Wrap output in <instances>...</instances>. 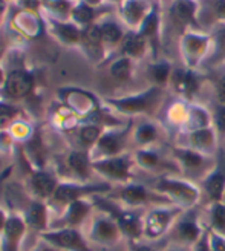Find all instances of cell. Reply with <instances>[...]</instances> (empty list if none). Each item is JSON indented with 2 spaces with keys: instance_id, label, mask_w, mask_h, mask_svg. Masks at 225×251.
I'll list each match as a JSON object with an SVG mask.
<instances>
[{
  "instance_id": "cell-13",
  "label": "cell",
  "mask_w": 225,
  "mask_h": 251,
  "mask_svg": "<svg viewBox=\"0 0 225 251\" xmlns=\"http://www.w3.org/2000/svg\"><path fill=\"white\" fill-rule=\"evenodd\" d=\"M205 77L199 69H189L184 65L181 68H175L172 74V80L169 87L176 94L182 101L195 103L199 92L202 91Z\"/></svg>"
},
{
  "instance_id": "cell-54",
  "label": "cell",
  "mask_w": 225,
  "mask_h": 251,
  "mask_svg": "<svg viewBox=\"0 0 225 251\" xmlns=\"http://www.w3.org/2000/svg\"><path fill=\"white\" fill-rule=\"evenodd\" d=\"M149 2H152V3H153V2H156V0H149Z\"/></svg>"
},
{
  "instance_id": "cell-26",
  "label": "cell",
  "mask_w": 225,
  "mask_h": 251,
  "mask_svg": "<svg viewBox=\"0 0 225 251\" xmlns=\"http://www.w3.org/2000/svg\"><path fill=\"white\" fill-rule=\"evenodd\" d=\"M150 8H152V2L149 0H124L117 8L118 19L127 29L136 31L149 14Z\"/></svg>"
},
{
  "instance_id": "cell-46",
  "label": "cell",
  "mask_w": 225,
  "mask_h": 251,
  "mask_svg": "<svg viewBox=\"0 0 225 251\" xmlns=\"http://www.w3.org/2000/svg\"><path fill=\"white\" fill-rule=\"evenodd\" d=\"M190 251H213L211 250V242H210V233L208 228L204 231V234L199 237V241L190 248Z\"/></svg>"
},
{
  "instance_id": "cell-29",
  "label": "cell",
  "mask_w": 225,
  "mask_h": 251,
  "mask_svg": "<svg viewBox=\"0 0 225 251\" xmlns=\"http://www.w3.org/2000/svg\"><path fill=\"white\" fill-rule=\"evenodd\" d=\"M225 22V0H198L199 28L208 32L213 26Z\"/></svg>"
},
{
  "instance_id": "cell-16",
  "label": "cell",
  "mask_w": 225,
  "mask_h": 251,
  "mask_svg": "<svg viewBox=\"0 0 225 251\" xmlns=\"http://www.w3.org/2000/svg\"><path fill=\"white\" fill-rule=\"evenodd\" d=\"M35 78L29 69L23 65H17L6 71V78L2 86V94L9 101H19L29 97L34 92Z\"/></svg>"
},
{
  "instance_id": "cell-47",
  "label": "cell",
  "mask_w": 225,
  "mask_h": 251,
  "mask_svg": "<svg viewBox=\"0 0 225 251\" xmlns=\"http://www.w3.org/2000/svg\"><path fill=\"white\" fill-rule=\"evenodd\" d=\"M210 242H211V250L213 251H225V237L221 234H216L213 231H210Z\"/></svg>"
},
{
  "instance_id": "cell-14",
  "label": "cell",
  "mask_w": 225,
  "mask_h": 251,
  "mask_svg": "<svg viewBox=\"0 0 225 251\" xmlns=\"http://www.w3.org/2000/svg\"><path fill=\"white\" fill-rule=\"evenodd\" d=\"M40 241L57 251H92L81 228H51L42 233Z\"/></svg>"
},
{
  "instance_id": "cell-35",
  "label": "cell",
  "mask_w": 225,
  "mask_h": 251,
  "mask_svg": "<svg viewBox=\"0 0 225 251\" xmlns=\"http://www.w3.org/2000/svg\"><path fill=\"white\" fill-rule=\"evenodd\" d=\"M175 66L172 65V61L166 58H156L147 66V78L150 81V86H158L162 89H167L172 74H173Z\"/></svg>"
},
{
  "instance_id": "cell-36",
  "label": "cell",
  "mask_w": 225,
  "mask_h": 251,
  "mask_svg": "<svg viewBox=\"0 0 225 251\" xmlns=\"http://www.w3.org/2000/svg\"><path fill=\"white\" fill-rule=\"evenodd\" d=\"M101 8H94L91 5L81 2V0H77L75 5H74L72 14H71V22H74L81 29L86 28V26H91V25L97 23L100 19L104 16L106 11H103Z\"/></svg>"
},
{
  "instance_id": "cell-22",
  "label": "cell",
  "mask_w": 225,
  "mask_h": 251,
  "mask_svg": "<svg viewBox=\"0 0 225 251\" xmlns=\"http://www.w3.org/2000/svg\"><path fill=\"white\" fill-rule=\"evenodd\" d=\"M178 144L187 146L208 156H218L221 141L213 126H210V127L195 130L192 133H181Z\"/></svg>"
},
{
  "instance_id": "cell-40",
  "label": "cell",
  "mask_w": 225,
  "mask_h": 251,
  "mask_svg": "<svg viewBox=\"0 0 225 251\" xmlns=\"http://www.w3.org/2000/svg\"><path fill=\"white\" fill-rule=\"evenodd\" d=\"M208 107L211 112V126L216 130L219 141L225 143V104H221L213 100Z\"/></svg>"
},
{
  "instance_id": "cell-30",
  "label": "cell",
  "mask_w": 225,
  "mask_h": 251,
  "mask_svg": "<svg viewBox=\"0 0 225 251\" xmlns=\"http://www.w3.org/2000/svg\"><path fill=\"white\" fill-rule=\"evenodd\" d=\"M98 26H100V32H101L103 45L107 51V55L110 52H117L120 43L123 42L124 35L127 32V28L124 26L118 17L114 19L107 16H103L98 20Z\"/></svg>"
},
{
  "instance_id": "cell-10",
  "label": "cell",
  "mask_w": 225,
  "mask_h": 251,
  "mask_svg": "<svg viewBox=\"0 0 225 251\" xmlns=\"http://www.w3.org/2000/svg\"><path fill=\"white\" fill-rule=\"evenodd\" d=\"M182 211L175 205H158L146 210L143 218V241L153 244L166 239L172 225Z\"/></svg>"
},
{
  "instance_id": "cell-7",
  "label": "cell",
  "mask_w": 225,
  "mask_h": 251,
  "mask_svg": "<svg viewBox=\"0 0 225 251\" xmlns=\"http://www.w3.org/2000/svg\"><path fill=\"white\" fill-rule=\"evenodd\" d=\"M135 120H127L121 126L107 127L100 136L97 144L89 150L92 161L118 156L129 152V144L132 143V130Z\"/></svg>"
},
{
  "instance_id": "cell-8",
  "label": "cell",
  "mask_w": 225,
  "mask_h": 251,
  "mask_svg": "<svg viewBox=\"0 0 225 251\" xmlns=\"http://www.w3.org/2000/svg\"><path fill=\"white\" fill-rule=\"evenodd\" d=\"M114 185L103 181H91V182H78V181H60L57 190L51 201L48 202L49 207L54 208H65L71 202L83 199V198H94L98 195L109 193Z\"/></svg>"
},
{
  "instance_id": "cell-3",
  "label": "cell",
  "mask_w": 225,
  "mask_h": 251,
  "mask_svg": "<svg viewBox=\"0 0 225 251\" xmlns=\"http://www.w3.org/2000/svg\"><path fill=\"white\" fill-rule=\"evenodd\" d=\"M169 152L172 158L176 162V166L179 169L181 176L190 179L196 184L201 182L207 175L213 170L218 164V156H208L201 152H196V150L173 143L167 146Z\"/></svg>"
},
{
  "instance_id": "cell-39",
  "label": "cell",
  "mask_w": 225,
  "mask_h": 251,
  "mask_svg": "<svg viewBox=\"0 0 225 251\" xmlns=\"http://www.w3.org/2000/svg\"><path fill=\"white\" fill-rule=\"evenodd\" d=\"M207 228L225 237V202H213L207 205Z\"/></svg>"
},
{
  "instance_id": "cell-48",
  "label": "cell",
  "mask_w": 225,
  "mask_h": 251,
  "mask_svg": "<svg viewBox=\"0 0 225 251\" xmlns=\"http://www.w3.org/2000/svg\"><path fill=\"white\" fill-rule=\"evenodd\" d=\"M8 218H9V213L0 207V236H2L5 227H6V222H8Z\"/></svg>"
},
{
  "instance_id": "cell-21",
  "label": "cell",
  "mask_w": 225,
  "mask_h": 251,
  "mask_svg": "<svg viewBox=\"0 0 225 251\" xmlns=\"http://www.w3.org/2000/svg\"><path fill=\"white\" fill-rule=\"evenodd\" d=\"M167 17L179 29V35L189 29H201L198 23V0H172Z\"/></svg>"
},
{
  "instance_id": "cell-11",
  "label": "cell",
  "mask_w": 225,
  "mask_h": 251,
  "mask_svg": "<svg viewBox=\"0 0 225 251\" xmlns=\"http://www.w3.org/2000/svg\"><path fill=\"white\" fill-rule=\"evenodd\" d=\"M132 155L136 169L153 175L156 178L162 176V175H181L176 162H175V159L169 152V149L167 152H164L162 146L135 149Z\"/></svg>"
},
{
  "instance_id": "cell-49",
  "label": "cell",
  "mask_w": 225,
  "mask_h": 251,
  "mask_svg": "<svg viewBox=\"0 0 225 251\" xmlns=\"http://www.w3.org/2000/svg\"><path fill=\"white\" fill-rule=\"evenodd\" d=\"M6 9H8V2H6V0H0V23H2L3 19H5Z\"/></svg>"
},
{
  "instance_id": "cell-15",
  "label": "cell",
  "mask_w": 225,
  "mask_h": 251,
  "mask_svg": "<svg viewBox=\"0 0 225 251\" xmlns=\"http://www.w3.org/2000/svg\"><path fill=\"white\" fill-rule=\"evenodd\" d=\"M95 210L94 198H83L71 202L57 215L55 219H51L49 230L51 228H83L87 219Z\"/></svg>"
},
{
  "instance_id": "cell-52",
  "label": "cell",
  "mask_w": 225,
  "mask_h": 251,
  "mask_svg": "<svg viewBox=\"0 0 225 251\" xmlns=\"http://www.w3.org/2000/svg\"><path fill=\"white\" fill-rule=\"evenodd\" d=\"M161 251H190L189 248H182V247H175V245H167L164 250Z\"/></svg>"
},
{
  "instance_id": "cell-33",
  "label": "cell",
  "mask_w": 225,
  "mask_h": 251,
  "mask_svg": "<svg viewBox=\"0 0 225 251\" xmlns=\"http://www.w3.org/2000/svg\"><path fill=\"white\" fill-rule=\"evenodd\" d=\"M211 126V112L208 106L201 103H189L187 104V117L184 121L182 129L178 132L181 133H192L195 130H201Z\"/></svg>"
},
{
  "instance_id": "cell-56",
  "label": "cell",
  "mask_w": 225,
  "mask_h": 251,
  "mask_svg": "<svg viewBox=\"0 0 225 251\" xmlns=\"http://www.w3.org/2000/svg\"><path fill=\"white\" fill-rule=\"evenodd\" d=\"M6 2H14V0H6Z\"/></svg>"
},
{
  "instance_id": "cell-44",
  "label": "cell",
  "mask_w": 225,
  "mask_h": 251,
  "mask_svg": "<svg viewBox=\"0 0 225 251\" xmlns=\"http://www.w3.org/2000/svg\"><path fill=\"white\" fill-rule=\"evenodd\" d=\"M213 92H215V101L225 104V75L218 77L213 83Z\"/></svg>"
},
{
  "instance_id": "cell-34",
  "label": "cell",
  "mask_w": 225,
  "mask_h": 251,
  "mask_svg": "<svg viewBox=\"0 0 225 251\" xmlns=\"http://www.w3.org/2000/svg\"><path fill=\"white\" fill-rule=\"evenodd\" d=\"M107 127L98 124L95 121H81V124L78 126L74 132H71V135L74 136V140L77 141V146L74 149H80V150H89L97 144V141L100 140V136L103 135V132Z\"/></svg>"
},
{
  "instance_id": "cell-42",
  "label": "cell",
  "mask_w": 225,
  "mask_h": 251,
  "mask_svg": "<svg viewBox=\"0 0 225 251\" xmlns=\"http://www.w3.org/2000/svg\"><path fill=\"white\" fill-rule=\"evenodd\" d=\"M22 110L9 101H0V130L8 129L16 120L20 118Z\"/></svg>"
},
{
  "instance_id": "cell-5",
  "label": "cell",
  "mask_w": 225,
  "mask_h": 251,
  "mask_svg": "<svg viewBox=\"0 0 225 251\" xmlns=\"http://www.w3.org/2000/svg\"><path fill=\"white\" fill-rule=\"evenodd\" d=\"M106 196L124 207L135 210H149L158 205H172L164 196H161L153 188L135 181L123 185H115V188H112L109 193H106Z\"/></svg>"
},
{
  "instance_id": "cell-50",
  "label": "cell",
  "mask_w": 225,
  "mask_h": 251,
  "mask_svg": "<svg viewBox=\"0 0 225 251\" xmlns=\"http://www.w3.org/2000/svg\"><path fill=\"white\" fill-rule=\"evenodd\" d=\"M5 78H6V71H5V66L2 63V57H0V89H2V86L5 83Z\"/></svg>"
},
{
  "instance_id": "cell-24",
  "label": "cell",
  "mask_w": 225,
  "mask_h": 251,
  "mask_svg": "<svg viewBox=\"0 0 225 251\" xmlns=\"http://www.w3.org/2000/svg\"><path fill=\"white\" fill-rule=\"evenodd\" d=\"M28 227L20 213H9L6 227L0 236V251H20Z\"/></svg>"
},
{
  "instance_id": "cell-18",
  "label": "cell",
  "mask_w": 225,
  "mask_h": 251,
  "mask_svg": "<svg viewBox=\"0 0 225 251\" xmlns=\"http://www.w3.org/2000/svg\"><path fill=\"white\" fill-rule=\"evenodd\" d=\"M167 138V127L156 118H141L133 124L132 143L140 147H158Z\"/></svg>"
},
{
  "instance_id": "cell-41",
  "label": "cell",
  "mask_w": 225,
  "mask_h": 251,
  "mask_svg": "<svg viewBox=\"0 0 225 251\" xmlns=\"http://www.w3.org/2000/svg\"><path fill=\"white\" fill-rule=\"evenodd\" d=\"M6 130L12 135V138H14L16 141L23 143V144L26 143V141L29 140V138L34 135V132H35V130L32 129V126H31L28 121H25L23 118L16 120Z\"/></svg>"
},
{
  "instance_id": "cell-9",
  "label": "cell",
  "mask_w": 225,
  "mask_h": 251,
  "mask_svg": "<svg viewBox=\"0 0 225 251\" xmlns=\"http://www.w3.org/2000/svg\"><path fill=\"white\" fill-rule=\"evenodd\" d=\"M136 169L132 152L118 156H110L92 161V170L100 181L110 185H123L133 181V170Z\"/></svg>"
},
{
  "instance_id": "cell-31",
  "label": "cell",
  "mask_w": 225,
  "mask_h": 251,
  "mask_svg": "<svg viewBox=\"0 0 225 251\" xmlns=\"http://www.w3.org/2000/svg\"><path fill=\"white\" fill-rule=\"evenodd\" d=\"M117 54L127 57L133 61H140L150 54V45L138 31L127 29L123 42L117 49Z\"/></svg>"
},
{
  "instance_id": "cell-45",
  "label": "cell",
  "mask_w": 225,
  "mask_h": 251,
  "mask_svg": "<svg viewBox=\"0 0 225 251\" xmlns=\"http://www.w3.org/2000/svg\"><path fill=\"white\" fill-rule=\"evenodd\" d=\"M127 251H159L147 241H126Z\"/></svg>"
},
{
  "instance_id": "cell-20",
  "label": "cell",
  "mask_w": 225,
  "mask_h": 251,
  "mask_svg": "<svg viewBox=\"0 0 225 251\" xmlns=\"http://www.w3.org/2000/svg\"><path fill=\"white\" fill-rule=\"evenodd\" d=\"M164 16H162L161 9V0L152 3L149 14L143 20L141 26L136 29L150 45V55L153 57V60L158 58V51L161 48V37H162V29H164Z\"/></svg>"
},
{
  "instance_id": "cell-27",
  "label": "cell",
  "mask_w": 225,
  "mask_h": 251,
  "mask_svg": "<svg viewBox=\"0 0 225 251\" xmlns=\"http://www.w3.org/2000/svg\"><path fill=\"white\" fill-rule=\"evenodd\" d=\"M43 23L46 26V31L51 34L54 39L65 45V46H80L81 40V28L77 26L74 22H60L43 16Z\"/></svg>"
},
{
  "instance_id": "cell-57",
  "label": "cell",
  "mask_w": 225,
  "mask_h": 251,
  "mask_svg": "<svg viewBox=\"0 0 225 251\" xmlns=\"http://www.w3.org/2000/svg\"><path fill=\"white\" fill-rule=\"evenodd\" d=\"M74 2H77V0H74Z\"/></svg>"
},
{
  "instance_id": "cell-32",
  "label": "cell",
  "mask_w": 225,
  "mask_h": 251,
  "mask_svg": "<svg viewBox=\"0 0 225 251\" xmlns=\"http://www.w3.org/2000/svg\"><path fill=\"white\" fill-rule=\"evenodd\" d=\"M210 51L202 68H221L225 65V22L213 26L210 31ZM201 68V69H202Z\"/></svg>"
},
{
  "instance_id": "cell-51",
  "label": "cell",
  "mask_w": 225,
  "mask_h": 251,
  "mask_svg": "<svg viewBox=\"0 0 225 251\" xmlns=\"http://www.w3.org/2000/svg\"><path fill=\"white\" fill-rule=\"evenodd\" d=\"M81 2L91 5L94 8H101V6H104V0H81Z\"/></svg>"
},
{
  "instance_id": "cell-1",
  "label": "cell",
  "mask_w": 225,
  "mask_h": 251,
  "mask_svg": "<svg viewBox=\"0 0 225 251\" xmlns=\"http://www.w3.org/2000/svg\"><path fill=\"white\" fill-rule=\"evenodd\" d=\"M164 91L158 86H147L140 92L109 97L104 100V104L114 114L127 117V120H135L136 117L155 118L164 106Z\"/></svg>"
},
{
  "instance_id": "cell-17",
  "label": "cell",
  "mask_w": 225,
  "mask_h": 251,
  "mask_svg": "<svg viewBox=\"0 0 225 251\" xmlns=\"http://www.w3.org/2000/svg\"><path fill=\"white\" fill-rule=\"evenodd\" d=\"M65 173L61 175L60 181H78V182H91L94 176L92 159L87 150L72 149L65 155L63 159Z\"/></svg>"
},
{
  "instance_id": "cell-19",
  "label": "cell",
  "mask_w": 225,
  "mask_h": 251,
  "mask_svg": "<svg viewBox=\"0 0 225 251\" xmlns=\"http://www.w3.org/2000/svg\"><path fill=\"white\" fill-rule=\"evenodd\" d=\"M58 182L60 179L57 175L48 172L45 169L31 170L29 176L25 179L23 188L29 198L48 204L49 201H51V198L54 196Z\"/></svg>"
},
{
  "instance_id": "cell-2",
  "label": "cell",
  "mask_w": 225,
  "mask_h": 251,
  "mask_svg": "<svg viewBox=\"0 0 225 251\" xmlns=\"http://www.w3.org/2000/svg\"><path fill=\"white\" fill-rule=\"evenodd\" d=\"M152 188L161 196H164L172 205L181 210L199 207V202L202 201V192L199 184L181 176V175L158 176Z\"/></svg>"
},
{
  "instance_id": "cell-28",
  "label": "cell",
  "mask_w": 225,
  "mask_h": 251,
  "mask_svg": "<svg viewBox=\"0 0 225 251\" xmlns=\"http://www.w3.org/2000/svg\"><path fill=\"white\" fill-rule=\"evenodd\" d=\"M81 51L87 55L91 61L94 63H103L107 57V51L103 45L101 32H100L98 22L86 26L81 31V40H80Z\"/></svg>"
},
{
  "instance_id": "cell-25",
  "label": "cell",
  "mask_w": 225,
  "mask_h": 251,
  "mask_svg": "<svg viewBox=\"0 0 225 251\" xmlns=\"http://www.w3.org/2000/svg\"><path fill=\"white\" fill-rule=\"evenodd\" d=\"M22 218L26 222L28 231H34L37 236L49 230L51 224V213H49V205L42 201H37L29 198V204L20 211Z\"/></svg>"
},
{
  "instance_id": "cell-53",
  "label": "cell",
  "mask_w": 225,
  "mask_h": 251,
  "mask_svg": "<svg viewBox=\"0 0 225 251\" xmlns=\"http://www.w3.org/2000/svg\"><path fill=\"white\" fill-rule=\"evenodd\" d=\"M124 0H104V5H109V6H120Z\"/></svg>"
},
{
  "instance_id": "cell-55",
  "label": "cell",
  "mask_w": 225,
  "mask_h": 251,
  "mask_svg": "<svg viewBox=\"0 0 225 251\" xmlns=\"http://www.w3.org/2000/svg\"><path fill=\"white\" fill-rule=\"evenodd\" d=\"M222 202H225V195H224V199H222Z\"/></svg>"
},
{
  "instance_id": "cell-23",
  "label": "cell",
  "mask_w": 225,
  "mask_h": 251,
  "mask_svg": "<svg viewBox=\"0 0 225 251\" xmlns=\"http://www.w3.org/2000/svg\"><path fill=\"white\" fill-rule=\"evenodd\" d=\"M202 192V199L208 204L222 202L225 195V156L218 158L216 167L199 182Z\"/></svg>"
},
{
  "instance_id": "cell-37",
  "label": "cell",
  "mask_w": 225,
  "mask_h": 251,
  "mask_svg": "<svg viewBox=\"0 0 225 251\" xmlns=\"http://www.w3.org/2000/svg\"><path fill=\"white\" fill-rule=\"evenodd\" d=\"M135 65H136V61H133L127 57L117 55L109 63L110 78L120 84H126V83L132 81L133 74H135Z\"/></svg>"
},
{
  "instance_id": "cell-12",
  "label": "cell",
  "mask_w": 225,
  "mask_h": 251,
  "mask_svg": "<svg viewBox=\"0 0 225 251\" xmlns=\"http://www.w3.org/2000/svg\"><path fill=\"white\" fill-rule=\"evenodd\" d=\"M210 34L201 29H189L179 35V54L182 65L201 71L210 51Z\"/></svg>"
},
{
  "instance_id": "cell-43",
  "label": "cell",
  "mask_w": 225,
  "mask_h": 251,
  "mask_svg": "<svg viewBox=\"0 0 225 251\" xmlns=\"http://www.w3.org/2000/svg\"><path fill=\"white\" fill-rule=\"evenodd\" d=\"M14 143H16V140L12 138V135L6 129L0 130V161H2V158H5L6 155L12 153Z\"/></svg>"
},
{
  "instance_id": "cell-4",
  "label": "cell",
  "mask_w": 225,
  "mask_h": 251,
  "mask_svg": "<svg viewBox=\"0 0 225 251\" xmlns=\"http://www.w3.org/2000/svg\"><path fill=\"white\" fill-rule=\"evenodd\" d=\"M81 230L89 244L100 248H114L124 241V234L115 218L97 207Z\"/></svg>"
},
{
  "instance_id": "cell-6",
  "label": "cell",
  "mask_w": 225,
  "mask_h": 251,
  "mask_svg": "<svg viewBox=\"0 0 225 251\" xmlns=\"http://www.w3.org/2000/svg\"><path fill=\"white\" fill-rule=\"evenodd\" d=\"M207 230V225L199 215V207H193L189 210H184L178 219L175 221L169 234L166 236L167 245L192 248L199 237Z\"/></svg>"
},
{
  "instance_id": "cell-38",
  "label": "cell",
  "mask_w": 225,
  "mask_h": 251,
  "mask_svg": "<svg viewBox=\"0 0 225 251\" xmlns=\"http://www.w3.org/2000/svg\"><path fill=\"white\" fill-rule=\"evenodd\" d=\"M74 5V0H40V9L43 11V16L60 22L71 20Z\"/></svg>"
}]
</instances>
